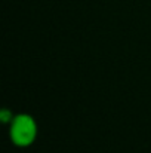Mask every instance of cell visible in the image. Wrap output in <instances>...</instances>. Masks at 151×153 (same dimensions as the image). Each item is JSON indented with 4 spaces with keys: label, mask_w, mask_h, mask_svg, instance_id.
I'll list each match as a JSON object with an SVG mask.
<instances>
[{
    "label": "cell",
    "mask_w": 151,
    "mask_h": 153,
    "mask_svg": "<svg viewBox=\"0 0 151 153\" xmlns=\"http://www.w3.org/2000/svg\"><path fill=\"white\" fill-rule=\"evenodd\" d=\"M36 123L30 116H18L10 128V137L16 146H28L36 135Z\"/></svg>",
    "instance_id": "1"
},
{
    "label": "cell",
    "mask_w": 151,
    "mask_h": 153,
    "mask_svg": "<svg viewBox=\"0 0 151 153\" xmlns=\"http://www.w3.org/2000/svg\"><path fill=\"white\" fill-rule=\"evenodd\" d=\"M9 114H10V113H9L7 110H3V111H1V119H3V122H7V120H9V117H10Z\"/></svg>",
    "instance_id": "2"
}]
</instances>
